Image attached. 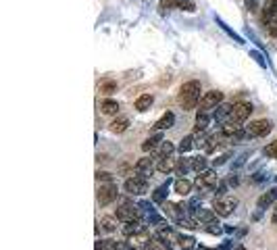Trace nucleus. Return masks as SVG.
<instances>
[{"label":"nucleus","instance_id":"43","mask_svg":"<svg viewBox=\"0 0 277 250\" xmlns=\"http://www.w3.org/2000/svg\"><path fill=\"white\" fill-rule=\"evenodd\" d=\"M173 7H177V3H173V0H161V13L165 15L167 11H171Z\"/></svg>","mask_w":277,"mask_h":250},{"label":"nucleus","instance_id":"35","mask_svg":"<svg viewBox=\"0 0 277 250\" xmlns=\"http://www.w3.org/2000/svg\"><path fill=\"white\" fill-rule=\"evenodd\" d=\"M227 187H229V183H227V181H221V179H219V183L212 187V192H215V198L227 196Z\"/></svg>","mask_w":277,"mask_h":250},{"label":"nucleus","instance_id":"34","mask_svg":"<svg viewBox=\"0 0 277 250\" xmlns=\"http://www.w3.org/2000/svg\"><path fill=\"white\" fill-rule=\"evenodd\" d=\"M148 250H171V246L155 236V238H152V242H150V246H148Z\"/></svg>","mask_w":277,"mask_h":250},{"label":"nucleus","instance_id":"20","mask_svg":"<svg viewBox=\"0 0 277 250\" xmlns=\"http://www.w3.org/2000/svg\"><path fill=\"white\" fill-rule=\"evenodd\" d=\"M190 171H194L192 169V156H190V159H188V156H181V159L175 163V175L186 177Z\"/></svg>","mask_w":277,"mask_h":250},{"label":"nucleus","instance_id":"26","mask_svg":"<svg viewBox=\"0 0 277 250\" xmlns=\"http://www.w3.org/2000/svg\"><path fill=\"white\" fill-rule=\"evenodd\" d=\"M100 113L102 115H117L119 113V102L117 100H111V98L102 100L100 102Z\"/></svg>","mask_w":277,"mask_h":250},{"label":"nucleus","instance_id":"49","mask_svg":"<svg viewBox=\"0 0 277 250\" xmlns=\"http://www.w3.org/2000/svg\"><path fill=\"white\" fill-rule=\"evenodd\" d=\"M231 248H233V242H231V240H225L217 250H231Z\"/></svg>","mask_w":277,"mask_h":250},{"label":"nucleus","instance_id":"39","mask_svg":"<svg viewBox=\"0 0 277 250\" xmlns=\"http://www.w3.org/2000/svg\"><path fill=\"white\" fill-rule=\"evenodd\" d=\"M100 92L106 94V96H109V94H115L117 92V81H111V79L109 81H102L100 84Z\"/></svg>","mask_w":277,"mask_h":250},{"label":"nucleus","instance_id":"9","mask_svg":"<svg viewBox=\"0 0 277 250\" xmlns=\"http://www.w3.org/2000/svg\"><path fill=\"white\" fill-rule=\"evenodd\" d=\"M271 130H273V125H271V121H267V119H257V121H252L250 125H246V134H248V138L267 136Z\"/></svg>","mask_w":277,"mask_h":250},{"label":"nucleus","instance_id":"15","mask_svg":"<svg viewBox=\"0 0 277 250\" xmlns=\"http://www.w3.org/2000/svg\"><path fill=\"white\" fill-rule=\"evenodd\" d=\"M277 202V185L275 187H271V190H267L265 194H261L259 196V200H257V206H259V211H267L269 206H273Z\"/></svg>","mask_w":277,"mask_h":250},{"label":"nucleus","instance_id":"33","mask_svg":"<svg viewBox=\"0 0 277 250\" xmlns=\"http://www.w3.org/2000/svg\"><path fill=\"white\" fill-rule=\"evenodd\" d=\"M173 150H175V146H173L171 142H163V144H161V148H159V152H157L155 156H157V159H161V156H171V154H173Z\"/></svg>","mask_w":277,"mask_h":250},{"label":"nucleus","instance_id":"36","mask_svg":"<svg viewBox=\"0 0 277 250\" xmlns=\"http://www.w3.org/2000/svg\"><path fill=\"white\" fill-rule=\"evenodd\" d=\"M217 23H219V27H221V29L225 31V34H227L229 38H233V40H236L238 44H244V40H242V36H238V34H236V31H233V29H229V27H227V25H225V23H223L221 19H217Z\"/></svg>","mask_w":277,"mask_h":250},{"label":"nucleus","instance_id":"14","mask_svg":"<svg viewBox=\"0 0 277 250\" xmlns=\"http://www.w3.org/2000/svg\"><path fill=\"white\" fill-rule=\"evenodd\" d=\"M157 238H161L163 242H167L169 246H173V244H177L179 234H175V232H173V227H171V225H167V221H165L163 225H159V227H157Z\"/></svg>","mask_w":277,"mask_h":250},{"label":"nucleus","instance_id":"38","mask_svg":"<svg viewBox=\"0 0 277 250\" xmlns=\"http://www.w3.org/2000/svg\"><path fill=\"white\" fill-rule=\"evenodd\" d=\"M96 250H117V242L115 240H98Z\"/></svg>","mask_w":277,"mask_h":250},{"label":"nucleus","instance_id":"31","mask_svg":"<svg viewBox=\"0 0 277 250\" xmlns=\"http://www.w3.org/2000/svg\"><path fill=\"white\" fill-rule=\"evenodd\" d=\"M194 146H196V142H194V136H186V138H183V140L179 142L177 150H179L181 154H186V152H190Z\"/></svg>","mask_w":277,"mask_h":250},{"label":"nucleus","instance_id":"30","mask_svg":"<svg viewBox=\"0 0 277 250\" xmlns=\"http://www.w3.org/2000/svg\"><path fill=\"white\" fill-rule=\"evenodd\" d=\"M177 244H179V248L181 250H192L194 246H196V240H194V236H179L177 238Z\"/></svg>","mask_w":277,"mask_h":250},{"label":"nucleus","instance_id":"48","mask_svg":"<svg viewBox=\"0 0 277 250\" xmlns=\"http://www.w3.org/2000/svg\"><path fill=\"white\" fill-rule=\"evenodd\" d=\"M246 7H248V11H257L259 0H246Z\"/></svg>","mask_w":277,"mask_h":250},{"label":"nucleus","instance_id":"23","mask_svg":"<svg viewBox=\"0 0 277 250\" xmlns=\"http://www.w3.org/2000/svg\"><path fill=\"white\" fill-rule=\"evenodd\" d=\"M157 171H161L163 175H169L171 171H175V161L171 156H161V159H157Z\"/></svg>","mask_w":277,"mask_h":250},{"label":"nucleus","instance_id":"19","mask_svg":"<svg viewBox=\"0 0 277 250\" xmlns=\"http://www.w3.org/2000/svg\"><path fill=\"white\" fill-rule=\"evenodd\" d=\"M169 185H171V179H167L163 185H159L155 192H152V202L155 204H163L167 202V194H169Z\"/></svg>","mask_w":277,"mask_h":250},{"label":"nucleus","instance_id":"47","mask_svg":"<svg viewBox=\"0 0 277 250\" xmlns=\"http://www.w3.org/2000/svg\"><path fill=\"white\" fill-rule=\"evenodd\" d=\"M265 177H267L265 171H257V173L252 175V181H254V183H261V181H265Z\"/></svg>","mask_w":277,"mask_h":250},{"label":"nucleus","instance_id":"52","mask_svg":"<svg viewBox=\"0 0 277 250\" xmlns=\"http://www.w3.org/2000/svg\"><path fill=\"white\" fill-rule=\"evenodd\" d=\"M223 230H225V232H227V234H233V227H231V225H225V227H223Z\"/></svg>","mask_w":277,"mask_h":250},{"label":"nucleus","instance_id":"8","mask_svg":"<svg viewBox=\"0 0 277 250\" xmlns=\"http://www.w3.org/2000/svg\"><path fill=\"white\" fill-rule=\"evenodd\" d=\"M221 102H223V94H221L219 90L204 92L202 98H200V109H198V111H215Z\"/></svg>","mask_w":277,"mask_h":250},{"label":"nucleus","instance_id":"44","mask_svg":"<svg viewBox=\"0 0 277 250\" xmlns=\"http://www.w3.org/2000/svg\"><path fill=\"white\" fill-rule=\"evenodd\" d=\"M204 232H208V234H212V236H219L223 230L219 227V223H210V225H204Z\"/></svg>","mask_w":277,"mask_h":250},{"label":"nucleus","instance_id":"28","mask_svg":"<svg viewBox=\"0 0 277 250\" xmlns=\"http://www.w3.org/2000/svg\"><path fill=\"white\" fill-rule=\"evenodd\" d=\"M117 225H119V219L117 217H102V221H100V227L109 234L117 232Z\"/></svg>","mask_w":277,"mask_h":250},{"label":"nucleus","instance_id":"4","mask_svg":"<svg viewBox=\"0 0 277 250\" xmlns=\"http://www.w3.org/2000/svg\"><path fill=\"white\" fill-rule=\"evenodd\" d=\"M123 187H125V192L132 194V196H142L148 190V177L136 173V175H132V177L125 179V185H123Z\"/></svg>","mask_w":277,"mask_h":250},{"label":"nucleus","instance_id":"7","mask_svg":"<svg viewBox=\"0 0 277 250\" xmlns=\"http://www.w3.org/2000/svg\"><path fill=\"white\" fill-rule=\"evenodd\" d=\"M117 196H119V190H117V183H115V181H113V183H100L98 194H96L100 206H106V204L115 202Z\"/></svg>","mask_w":277,"mask_h":250},{"label":"nucleus","instance_id":"17","mask_svg":"<svg viewBox=\"0 0 277 250\" xmlns=\"http://www.w3.org/2000/svg\"><path fill=\"white\" fill-rule=\"evenodd\" d=\"M210 115H208V111H198V115H196V128H194V136H198V134H204L206 132V128H208V123H210Z\"/></svg>","mask_w":277,"mask_h":250},{"label":"nucleus","instance_id":"25","mask_svg":"<svg viewBox=\"0 0 277 250\" xmlns=\"http://www.w3.org/2000/svg\"><path fill=\"white\" fill-rule=\"evenodd\" d=\"M275 13H277V0H267V3L263 5V15H261L263 23H267L269 17H273Z\"/></svg>","mask_w":277,"mask_h":250},{"label":"nucleus","instance_id":"21","mask_svg":"<svg viewBox=\"0 0 277 250\" xmlns=\"http://www.w3.org/2000/svg\"><path fill=\"white\" fill-rule=\"evenodd\" d=\"M152 102H155V96H152V94H142V96L136 98V105L134 107H136L138 113H146V111H150Z\"/></svg>","mask_w":277,"mask_h":250},{"label":"nucleus","instance_id":"37","mask_svg":"<svg viewBox=\"0 0 277 250\" xmlns=\"http://www.w3.org/2000/svg\"><path fill=\"white\" fill-rule=\"evenodd\" d=\"M263 154L267 156V159H277V140H273L271 144H267L263 148Z\"/></svg>","mask_w":277,"mask_h":250},{"label":"nucleus","instance_id":"18","mask_svg":"<svg viewBox=\"0 0 277 250\" xmlns=\"http://www.w3.org/2000/svg\"><path fill=\"white\" fill-rule=\"evenodd\" d=\"M163 142H165V140H163V134L159 132V134L150 136V138H146V140L142 142V150H144V152H155L157 148H161Z\"/></svg>","mask_w":277,"mask_h":250},{"label":"nucleus","instance_id":"13","mask_svg":"<svg viewBox=\"0 0 277 250\" xmlns=\"http://www.w3.org/2000/svg\"><path fill=\"white\" fill-rule=\"evenodd\" d=\"M231 109H233V105H229V102H221L217 109L212 111V121L223 128L225 121H227V117H229V113H231Z\"/></svg>","mask_w":277,"mask_h":250},{"label":"nucleus","instance_id":"22","mask_svg":"<svg viewBox=\"0 0 277 250\" xmlns=\"http://www.w3.org/2000/svg\"><path fill=\"white\" fill-rule=\"evenodd\" d=\"M142 230H146V225L142 223V219H136V221H127V223L121 225V232L125 234L127 238L134 236V234H138V232H142Z\"/></svg>","mask_w":277,"mask_h":250},{"label":"nucleus","instance_id":"3","mask_svg":"<svg viewBox=\"0 0 277 250\" xmlns=\"http://www.w3.org/2000/svg\"><path fill=\"white\" fill-rule=\"evenodd\" d=\"M115 217L119 219L121 223H127V221H136V219H142V209L130 200H123L121 206L115 211Z\"/></svg>","mask_w":277,"mask_h":250},{"label":"nucleus","instance_id":"40","mask_svg":"<svg viewBox=\"0 0 277 250\" xmlns=\"http://www.w3.org/2000/svg\"><path fill=\"white\" fill-rule=\"evenodd\" d=\"M177 7H179L181 11H188V13H194V11H196V7H194L192 0H179Z\"/></svg>","mask_w":277,"mask_h":250},{"label":"nucleus","instance_id":"6","mask_svg":"<svg viewBox=\"0 0 277 250\" xmlns=\"http://www.w3.org/2000/svg\"><path fill=\"white\" fill-rule=\"evenodd\" d=\"M238 206V198L233 196H221V198H215V204H212V211L217 213L219 217H229Z\"/></svg>","mask_w":277,"mask_h":250},{"label":"nucleus","instance_id":"42","mask_svg":"<svg viewBox=\"0 0 277 250\" xmlns=\"http://www.w3.org/2000/svg\"><path fill=\"white\" fill-rule=\"evenodd\" d=\"M250 58H254V60L259 62V65H261V67H267V60L263 58V54H261L259 50H250Z\"/></svg>","mask_w":277,"mask_h":250},{"label":"nucleus","instance_id":"16","mask_svg":"<svg viewBox=\"0 0 277 250\" xmlns=\"http://www.w3.org/2000/svg\"><path fill=\"white\" fill-rule=\"evenodd\" d=\"M192 181L190 179H186V177H179V179H175L173 181V190H175V194H179V196H190L192 194Z\"/></svg>","mask_w":277,"mask_h":250},{"label":"nucleus","instance_id":"53","mask_svg":"<svg viewBox=\"0 0 277 250\" xmlns=\"http://www.w3.org/2000/svg\"><path fill=\"white\" fill-rule=\"evenodd\" d=\"M196 250H217V248H206V246H198Z\"/></svg>","mask_w":277,"mask_h":250},{"label":"nucleus","instance_id":"10","mask_svg":"<svg viewBox=\"0 0 277 250\" xmlns=\"http://www.w3.org/2000/svg\"><path fill=\"white\" fill-rule=\"evenodd\" d=\"M127 242H130V246H132L134 250H148V246H150V242H152V236H150L148 230H142V232L130 236Z\"/></svg>","mask_w":277,"mask_h":250},{"label":"nucleus","instance_id":"12","mask_svg":"<svg viewBox=\"0 0 277 250\" xmlns=\"http://www.w3.org/2000/svg\"><path fill=\"white\" fill-rule=\"evenodd\" d=\"M192 217L196 219V223H198V225H202V227H204V225H210V223H219V219H217L219 215L215 213V211L202 209V206H200V209H196V211L192 213Z\"/></svg>","mask_w":277,"mask_h":250},{"label":"nucleus","instance_id":"45","mask_svg":"<svg viewBox=\"0 0 277 250\" xmlns=\"http://www.w3.org/2000/svg\"><path fill=\"white\" fill-rule=\"evenodd\" d=\"M227 159H229V152H225V154L217 156V159L212 161V165H215V167H221V165H225V163H227Z\"/></svg>","mask_w":277,"mask_h":250},{"label":"nucleus","instance_id":"27","mask_svg":"<svg viewBox=\"0 0 277 250\" xmlns=\"http://www.w3.org/2000/svg\"><path fill=\"white\" fill-rule=\"evenodd\" d=\"M127 125H130V119L127 117H119L111 123V132L113 134H121V132H125L127 130Z\"/></svg>","mask_w":277,"mask_h":250},{"label":"nucleus","instance_id":"2","mask_svg":"<svg viewBox=\"0 0 277 250\" xmlns=\"http://www.w3.org/2000/svg\"><path fill=\"white\" fill-rule=\"evenodd\" d=\"M252 111H254V107L250 102H236L231 113H229V117H227V121H225V125H236V128H242V123L250 117Z\"/></svg>","mask_w":277,"mask_h":250},{"label":"nucleus","instance_id":"11","mask_svg":"<svg viewBox=\"0 0 277 250\" xmlns=\"http://www.w3.org/2000/svg\"><path fill=\"white\" fill-rule=\"evenodd\" d=\"M134 171L144 175V177H150L152 173L157 171V156H146V159H140L136 165H134Z\"/></svg>","mask_w":277,"mask_h":250},{"label":"nucleus","instance_id":"32","mask_svg":"<svg viewBox=\"0 0 277 250\" xmlns=\"http://www.w3.org/2000/svg\"><path fill=\"white\" fill-rule=\"evenodd\" d=\"M265 29H267V34H269V36L277 38V13H275L273 17H269V21L265 23Z\"/></svg>","mask_w":277,"mask_h":250},{"label":"nucleus","instance_id":"55","mask_svg":"<svg viewBox=\"0 0 277 250\" xmlns=\"http://www.w3.org/2000/svg\"><path fill=\"white\" fill-rule=\"evenodd\" d=\"M275 181H277V175H275Z\"/></svg>","mask_w":277,"mask_h":250},{"label":"nucleus","instance_id":"24","mask_svg":"<svg viewBox=\"0 0 277 250\" xmlns=\"http://www.w3.org/2000/svg\"><path fill=\"white\" fill-rule=\"evenodd\" d=\"M173 123H175V115L173 113H165L152 128H155L157 132H163V130H169V128H173Z\"/></svg>","mask_w":277,"mask_h":250},{"label":"nucleus","instance_id":"41","mask_svg":"<svg viewBox=\"0 0 277 250\" xmlns=\"http://www.w3.org/2000/svg\"><path fill=\"white\" fill-rule=\"evenodd\" d=\"M96 179L102 183H113V175L109 171H96Z\"/></svg>","mask_w":277,"mask_h":250},{"label":"nucleus","instance_id":"1","mask_svg":"<svg viewBox=\"0 0 277 250\" xmlns=\"http://www.w3.org/2000/svg\"><path fill=\"white\" fill-rule=\"evenodd\" d=\"M200 92H202V86L200 81L192 79V81H186L179 90V105L183 111H194L196 105H200Z\"/></svg>","mask_w":277,"mask_h":250},{"label":"nucleus","instance_id":"46","mask_svg":"<svg viewBox=\"0 0 277 250\" xmlns=\"http://www.w3.org/2000/svg\"><path fill=\"white\" fill-rule=\"evenodd\" d=\"M248 156H250V152H244V154L240 156V159H238V161H236V163L231 165V169H240V167H242V165L246 163V159H248Z\"/></svg>","mask_w":277,"mask_h":250},{"label":"nucleus","instance_id":"5","mask_svg":"<svg viewBox=\"0 0 277 250\" xmlns=\"http://www.w3.org/2000/svg\"><path fill=\"white\" fill-rule=\"evenodd\" d=\"M217 183H219V175H217V171H210V169L198 173V177L194 181V185L198 187V190H204V192H212V187Z\"/></svg>","mask_w":277,"mask_h":250},{"label":"nucleus","instance_id":"29","mask_svg":"<svg viewBox=\"0 0 277 250\" xmlns=\"http://www.w3.org/2000/svg\"><path fill=\"white\" fill-rule=\"evenodd\" d=\"M192 169H194L196 173H202V171H206V156H204V154L192 156Z\"/></svg>","mask_w":277,"mask_h":250},{"label":"nucleus","instance_id":"54","mask_svg":"<svg viewBox=\"0 0 277 250\" xmlns=\"http://www.w3.org/2000/svg\"><path fill=\"white\" fill-rule=\"evenodd\" d=\"M233 250H246V248H244V246H236Z\"/></svg>","mask_w":277,"mask_h":250},{"label":"nucleus","instance_id":"50","mask_svg":"<svg viewBox=\"0 0 277 250\" xmlns=\"http://www.w3.org/2000/svg\"><path fill=\"white\" fill-rule=\"evenodd\" d=\"M227 183H229V185H233V187H236V185H238V183H240V181H238V177H236V175H233V173H231V175H229V179H227Z\"/></svg>","mask_w":277,"mask_h":250},{"label":"nucleus","instance_id":"51","mask_svg":"<svg viewBox=\"0 0 277 250\" xmlns=\"http://www.w3.org/2000/svg\"><path fill=\"white\" fill-rule=\"evenodd\" d=\"M271 221H273V223H275V225H277V209H275V211H273V217H271Z\"/></svg>","mask_w":277,"mask_h":250}]
</instances>
